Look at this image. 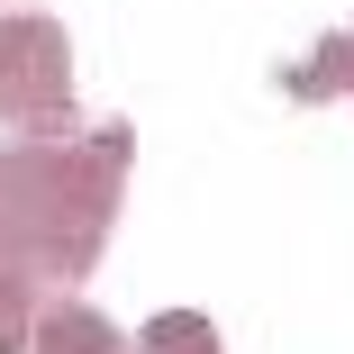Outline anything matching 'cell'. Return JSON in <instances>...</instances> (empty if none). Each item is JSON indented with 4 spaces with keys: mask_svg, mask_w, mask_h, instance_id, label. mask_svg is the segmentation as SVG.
<instances>
[{
    "mask_svg": "<svg viewBox=\"0 0 354 354\" xmlns=\"http://www.w3.org/2000/svg\"><path fill=\"white\" fill-rule=\"evenodd\" d=\"M0 109L19 127L73 118V55H64L55 19H0Z\"/></svg>",
    "mask_w": 354,
    "mask_h": 354,
    "instance_id": "obj_1",
    "label": "cell"
},
{
    "mask_svg": "<svg viewBox=\"0 0 354 354\" xmlns=\"http://www.w3.org/2000/svg\"><path fill=\"white\" fill-rule=\"evenodd\" d=\"M46 354H127L91 309H64V318H46Z\"/></svg>",
    "mask_w": 354,
    "mask_h": 354,
    "instance_id": "obj_2",
    "label": "cell"
},
{
    "mask_svg": "<svg viewBox=\"0 0 354 354\" xmlns=\"http://www.w3.org/2000/svg\"><path fill=\"white\" fill-rule=\"evenodd\" d=\"M336 82H354V28H345L318 64H300V73H291V91H300V100H318V91H336Z\"/></svg>",
    "mask_w": 354,
    "mask_h": 354,
    "instance_id": "obj_3",
    "label": "cell"
},
{
    "mask_svg": "<svg viewBox=\"0 0 354 354\" xmlns=\"http://www.w3.org/2000/svg\"><path fill=\"white\" fill-rule=\"evenodd\" d=\"M146 354H218V336H209L191 309H173V318H155V327H146Z\"/></svg>",
    "mask_w": 354,
    "mask_h": 354,
    "instance_id": "obj_4",
    "label": "cell"
}]
</instances>
